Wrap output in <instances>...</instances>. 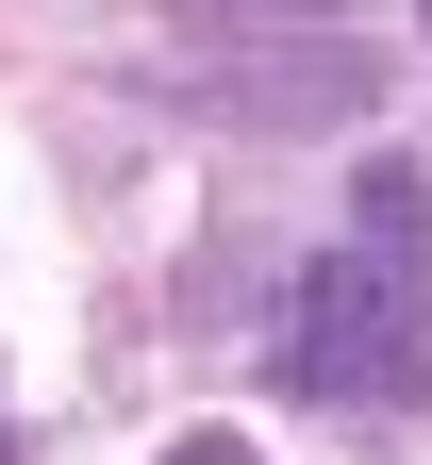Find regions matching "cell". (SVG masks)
<instances>
[{"mask_svg": "<svg viewBox=\"0 0 432 465\" xmlns=\"http://www.w3.org/2000/svg\"><path fill=\"white\" fill-rule=\"evenodd\" d=\"M166 465H266V449H233V432H200V449H166Z\"/></svg>", "mask_w": 432, "mask_h": 465, "instance_id": "2", "label": "cell"}, {"mask_svg": "<svg viewBox=\"0 0 432 465\" xmlns=\"http://www.w3.org/2000/svg\"><path fill=\"white\" fill-rule=\"evenodd\" d=\"M283 382L333 399V416L432 399V183L416 166H366L349 183V232L316 250V282L283 316Z\"/></svg>", "mask_w": 432, "mask_h": 465, "instance_id": "1", "label": "cell"}, {"mask_svg": "<svg viewBox=\"0 0 432 465\" xmlns=\"http://www.w3.org/2000/svg\"><path fill=\"white\" fill-rule=\"evenodd\" d=\"M0 465H17V432H0Z\"/></svg>", "mask_w": 432, "mask_h": 465, "instance_id": "3", "label": "cell"}]
</instances>
